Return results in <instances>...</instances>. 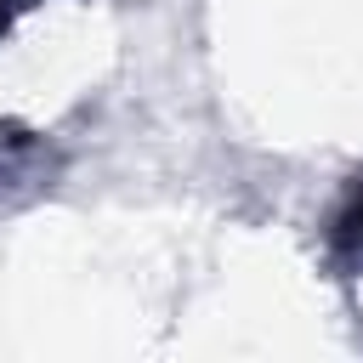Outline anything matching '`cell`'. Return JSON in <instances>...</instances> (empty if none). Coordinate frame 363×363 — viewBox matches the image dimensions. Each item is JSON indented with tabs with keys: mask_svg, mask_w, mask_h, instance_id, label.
<instances>
[{
	"mask_svg": "<svg viewBox=\"0 0 363 363\" xmlns=\"http://www.w3.org/2000/svg\"><path fill=\"white\" fill-rule=\"evenodd\" d=\"M329 244L346 255V261H363V176L352 182L346 204L335 210V227H329Z\"/></svg>",
	"mask_w": 363,
	"mask_h": 363,
	"instance_id": "obj_1",
	"label": "cell"
},
{
	"mask_svg": "<svg viewBox=\"0 0 363 363\" xmlns=\"http://www.w3.org/2000/svg\"><path fill=\"white\" fill-rule=\"evenodd\" d=\"M17 11H23V6H17V0H0V34H6V28H11V17H17Z\"/></svg>",
	"mask_w": 363,
	"mask_h": 363,
	"instance_id": "obj_2",
	"label": "cell"
},
{
	"mask_svg": "<svg viewBox=\"0 0 363 363\" xmlns=\"http://www.w3.org/2000/svg\"><path fill=\"white\" fill-rule=\"evenodd\" d=\"M17 6H34V0H17Z\"/></svg>",
	"mask_w": 363,
	"mask_h": 363,
	"instance_id": "obj_3",
	"label": "cell"
}]
</instances>
